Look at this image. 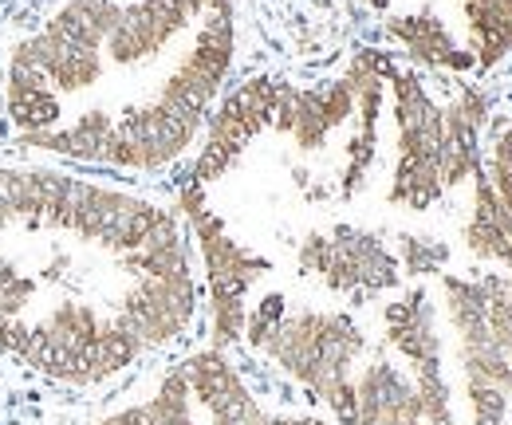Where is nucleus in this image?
Returning a JSON list of instances; mask_svg holds the SVG:
<instances>
[{
    "label": "nucleus",
    "instance_id": "nucleus-1",
    "mask_svg": "<svg viewBox=\"0 0 512 425\" xmlns=\"http://www.w3.org/2000/svg\"><path fill=\"white\" fill-rule=\"evenodd\" d=\"M178 225L130 189L60 170H0V351L67 386H95L146 355L87 292L91 256H134Z\"/></svg>",
    "mask_w": 512,
    "mask_h": 425
},
{
    "label": "nucleus",
    "instance_id": "nucleus-2",
    "mask_svg": "<svg viewBox=\"0 0 512 425\" xmlns=\"http://www.w3.org/2000/svg\"><path fill=\"white\" fill-rule=\"evenodd\" d=\"M280 292L264 296L245 315L249 347L264 351L284 374H292L308 394H316L339 425H355V363L367 351L363 327L347 311H288Z\"/></svg>",
    "mask_w": 512,
    "mask_h": 425
},
{
    "label": "nucleus",
    "instance_id": "nucleus-3",
    "mask_svg": "<svg viewBox=\"0 0 512 425\" xmlns=\"http://www.w3.org/2000/svg\"><path fill=\"white\" fill-rule=\"evenodd\" d=\"M386 87L394 95V126H398V162H394V178H390V189H386V201L402 205L410 213H426L446 193V174H442L446 115L430 99L422 79L410 75V71L394 67Z\"/></svg>",
    "mask_w": 512,
    "mask_h": 425
},
{
    "label": "nucleus",
    "instance_id": "nucleus-4",
    "mask_svg": "<svg viewBox=\"0 0 512 425\" xmlns=\"http://www.w3.org/2000/svg\"><path fill=\"white\" fill-rule=\"evenodd\" d=\"M178 209L186 213L201 260H205V276H209V300H213V351L233 347L245 335V315H249V288L264 272H272V260L260 256L253 248L229 237L225 221L205 205V189L186 185L178 197Z\"/></svg>",
    "mask_w": 512,
    "mask_h": 425
},
{
    "label": "nucleus",
    "instance_id": "nucleus-5",
    "mask_svg": "<svg viewBox=\"0 0 512 425\" xmlns=\"http://www.w3.org/2000/svg\"><path fill=\"white\" fill-rule=\"evenodd\" d=\"M296 264L304 276L320 280L327 292L351 296V300H371L379 292H390L402 284V264L375 233L355 229V225H335L331 233L304 237Z\"/></svg>",
    "mask_w": 512,
    "mask_h": 425
},
{
    "label": "nucleus",
    "instance_id": "nucleus-6",
    "mask_svg": "<svg viewBox=\"0 0 512 425\" xmlns=\"http://www.w3.org/2000/svg\"><path fill=\"white\" fill-rule=\"evenodd\" d=\"M280 95H284V83L276 79H253L245 83L241 91H233L221 111L209 122V138L201 146V158L193 166V185L217 182L241 154L245 146L253 142L260 130H268L276 119V107H280Z\"/></svg>",
    "mask_w": 512,
    "mask_h": 425
},
{
    "label": "nucleus",
    "instance_id": "nucleus-7",
    "mask_svg": "<svg viewBox=\"0 0 512 425\" xmlns=\"http://www.w3.org/2000/svg\"><path fill=\"white\" fill-rule=\"evenodd\" d=\"M355 111H359V87H355V71L347 67L343 79H335L327 87H312V91L284 83L272 126L280 134H288L296 142V150L320 154L331 142V134H339L347 122H355Z\"/></svg>",
    "mask_w": 512,
    "mask_h": 425
},
{
    "label": "nucleus",
    "instance_id": "nucleus-8",
    "mask_svg": "<svg viewBox=\"0 0 512 425\" xmlns=\"http://www.w3.org/2000/svg\"><path fill=\"white\" fill-rule=\"evenodd\" d=\"M386 347L410 363V374L422 370H442V335H438V315L430 304V292L418 284L402 300L386 304L383 311Z\"/></svg>",
    "mask_w": 512,
    "mask_h": 425
},
{
    "label": "nucleus",
    "instance_id": "nucleus-9",
    "mask_svg": "<svg viewBox=\"0 0 512 425\" xmlns=\"http://www.w3.org/2000/svg\"><path fill=\"white\" fill-rule=\"evenodd\" d=\"M422 402L414 378L402 374L383 351L355 374V425H418Z\"/></svg>",
    "mask_w": 512,
    "mask_h": 425
},
{
    "label": "nucleus",
    "instance_id": "nucleus-10",
    "mask_svg": "<svg viewBox=\"0 0 512 425\" xmlns=\"http://www.w3.org/2000/svg\"><path fill=\"white\" fill-rule=\"evenodd\" d=\"M442 115H446L442 174H446V189H453L481 170V130L489 119V95L481 87H465L453 95L449 107H442Z\"/></svg>",
    "mask_w": 512,
    "mask_h": 425
},
{
    "label": "nucleus",
    "instance_id": "nucleus-11",
    "mask_svg": "<svg viewBox=\"0 0 512 425\" xmlns=\"http://www.w3.org/2000/svg\"><path fill=\"white\" fill-rule=\"evenodd\" d=\"M465 248L477 260L512 268V205L497 197L485 170L473 174V217L465 225Z\"/></svg>",
    "mask_w": 512,
    "mask_h": 425
},
{
    "label": "nucleus",
    "instance_id": "nucleus-12",
    "mask_svg": "<svg viewBox=\"0 0 512 425\" xmlns=\"http://www.w3.org/2000/svg\"><path fill=\"white\" fill-rule=\"evenodd\" d=\"M390 36L426 67H442V71H473L477 60L469 48H461L453 40L446 24L434 16V12H414V16H394L390 24Z\"/></svg>",
    "mask_w": 512,
    "mask_h": 425
},
{
    "label": "nucleus",
    "instance_id": "nucleus-13",
    "mask_svg": "<svg viewBox=\"0 0 512 425\" xmlns=\"http://www.w3.org/2000/svg\"><path fill=\"white\" fill-rule=\"evenodd\" d=\"M477 67H497L512 52V0H461Z\"/></svg>",
    "mask_w": 512,
    "mask_h": 425
},
{
    "label": "nucleus",
    "instance_id": "nucleus-14",
    "mask_svg": "<svg viewBox=\"0 0 512 425\" xmlns=\"http://www.w3.org/2000/svg\"><path fill=\"white\" fill-rule=\"evenodd\" d=\"M99 425H193V394L182 366L162 378V386H158V394L150 402L119 410V414H111L107 422Z\"/></svg>",
    "mask_w": 512,
    "mask_h": 425
},
{
    "label": "nucleus",
    "instance_id": "nucleus-15",
    "mask_svg": "<svg viewBox=\"0 0 512 425\" xmlns=\"http://www.w3.org/2000/svg\"><path fill=\"white\" fill-rule=\"evenodd\" d=\"M398 264H402L406 276H434L449 264V248L434 237L402 233L398 237Z\"/></svg>",
    "mask_w": 512,
    "mask_h": 425
},
{
    "label": "nucleus",
    "instance_id": "nucleus-16",
    "mask_svg": "<svg viewBox=\"0 0 512 425\" xmlns=\"http://www.w3.org/2000/svg\"><path fill=\"white\" fill-rule=\"evenodd\" d=\"M481 170L497 189V197L512 205V122H497L493 146H489V158H481Z\"/></svg>",
    "mask_w": 512,
    "mask_h": 425
},
{
    "label": "nucleus",
    "instance_id": "nucleus-17",
    "mask_svg": "<svg viewBox=\"0 0 512 425\" xmlns=\"http://www.w3.org/2000/svg\"><path fill=\"white\" fill-rule=\"evenodd\" d=\"M375 4H379V8H386V0H375Z\"/></svg>",
    "mask_w": 512,
    "mask_h": 425
}]
</instances>
